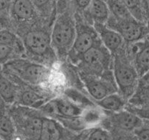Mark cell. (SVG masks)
Returning <instances> with one entry per match:
<instances>
[{
	"label": "cell",
	"instance_id": "6da1fadb",
	"mask_svg": "<svg viewBox=\"0 0 149 140\" xmlns=\"http://www.w3.org/2000/svg\"><path fill=\"white\" fill-rule=\"evenodd\" d=\"M77 34L74 18L68 13L60 15L55 20L51 33V46L59 55L69 52Z\"/></svg>",
	"mask_w": 149,
	"mask_h": 140
},
{
	"label": "cell",
	"instance_id": "7a4b0ae2",
	"mask_svg": "<svg viewBox=\"0 0 149 140\" xmlns=\"http://www.w3.org/2000/svg\"><path fill=\"white\" fill-rule=\"evenodd\" d=\"M119 50L114 53L113 77L122 97L129 99L136 90L140 77L133 64Z\"/></svg>",
	"mask_w": 149,
	"mask_h": 140
},
{
	"label": "cell",
	"instance_id": "3957f363",
	"mask_svg": "<svg viewBox=\"0 0 149 140\" xmlns=\"http://www.w3.org/2000/svg\"><path fill=\"white\" fill-rule=\"evenodd\" d=\"M6 63L5 70L31 85L45 83L50 74L49 69L45 66L23 58L10 60Z\"/></svg>",
	"mask_w": 149,
	"mask_h": 140
},
{
	"label": "cell",
	"instance_id": "277c9868",
	"mask_svg": "<svg viewBox=\"0 0 149 140\" xmlns=\"http://www.w3.org/2000/svg\"><path fill=\"white\" fill-rule=\"evenodd\" d=\"M107 22L109 23V28L119 32L124 40L128 42H135L142 39L148 32H146L147 27L132 16L121 20H116L113 17L112 20H107Z\"/></svg>",
	"mask_w": 149,
	"mask_h": 140
},
{
	"label": "cell",
	"instance_id": "5b68a950",
	"mask_svg": "<svg viewBox=\"0 0 149 140\" xmlns=\"http://www.w3.org/2000/svg\"><path fill=\"white\" fill-rule=\"evenodd\" d=\"M25 48L34 56H44L50 50V36L43 30H31L28 32L23 37Z\"/></svg>",
	"mask_w": 149,
	"mask_h": 140
},
{
	"label": "cell",
	"instance_id": "8992f818",
	"mask_svg": "<svg viewBox=\"0 0 149 140\" xmlns=\"http://www.w3.org/2000/svg\"><path fill=\"white\" fill-rule=\"evenodd\" d=\"M44 112L53 116L72 118L81 115L83 108L68 98H58L42 105Z\"/></svg>",
	"mask_w": 149,
	"mask_h": 140
},
{
	"label": "cell",
	"instance_id": "52a82bcc",
	"mask_svg": "<svg viewBox=\"0 0 149 140\" xmlns=\"http://www.w3.org/2000/svg\"><path fill=\"white\" fill-rule=\"evenodd\" d=\"M17 122L14 123L15 126L17 125L19 129H23L24 135L32 138H39L40 134L42 117L36 115V112L31 111H17Z\"/></svg>",
	"mask_w": 149,
	"mask_h": 140
},
{
	"label": "cell",
	"instance_id": "ba28073f",
	"mask_svg": "<svg viewBox=\"0 0 149 140\" xmlns=\"http://www.w3.org/2000/svg\"><path fill=\"white\" fill-rule=\"evenodd\" d=\"M132 64L140 78L149 71V39L133 42L132 48Z\"/></svg>",
	"mask_w": 149,
	"mask_h": 140
},
{
	"label": "cell",
	"instance_id": "9c48e42d",
	"mask_svg": "<svg viewBox=\"0 0 149 140\" xmlns=\"http://www.w3.org/2000/svg\"><path fill=\"white\" fill-rule=\"evenodd\" d=\"M93 26L108 51L114 54L120 50L125 40L119 32L108 27L104 23H93Z\"/></svg>",
	"mask_w": 149,
	"mask_h": 140
},
{
	"label": "cell",
	"instance_id": "30bf717a",
	"mask_svg": "<svg viewBox=\"0 0 149 140\" xmlns=\"http://www.w3.org/2000/svg\"><path fill=\"white\" fill-rule=\"evenodd\" d=\"M94 30L83 26L79 29L77 27V34L70 51L74 52L72 53L75 55L81 57L86 51L97 44V32L95 33Z\"/></svg>",
	"mask_w": 149,
	"mask_h": 140
},
{
	"label": "cell",
	"instance_id": "8fae6325",
	"mask_svg": "<svg viewBox=\"0 0 149 140\" xmlns=\"http://www.w3.org/2000/svg\"><path fill=\"white\" fill-rule=\"evenodd\" d=\"M111 123L117 129L124 131H134L143 124L141 118L129 110L115 112L111 117Z\"/></svg>",
	"mask_w": 149,
	"mask_h": 140
},
{
	"label": "cell",
	"instance_id": "7c38bea8",
	"mask_svg": "<svg viewBox=\"0 0 149 140\" xmlns=\"http://www.w3.org/2000/svg\"><path fill=\"white\" fill-rule=\"evenodd\" d=\"M83 80L87 91L95 100H99L109 93H113L109 80L99 79L93 76H84Z\"/></svg>",
	"mask_w": 149,
	"mask_h": 140
},
{
	"label": "cell",
	"instance_id": "4fadbf2b",
	"mask_svg": "<svg viewBox=\"0 0 149 140\" xmlns=\"http://www.w3.org/2000/svg\"><path fill=\"white\" fill-rule=\"evenodd\" d=\"M36 7L31 0H13L10 12L13 17L20 21H28L36 16Z\"/></svg>",
	"mask_w": 149,
	"mask_h": 140
},
{
	"label": "cell",
	"instance_id": "5bb4252c",
	"mask_svg": "<svg viewBox=\"0 0 149 140\" xmlns=\"http://www.w3.org/2000/svg\"><path fill=\"white\" fill-rule=\"evenodd\" d=\"M87 9L93 23L106 24L110 16V10L106 1L104 0H92Z\"/></svg>",
	"mask_w": 149,
	"mask_h": 140
},
{
	"label": "cell",
	"instance_id": "9a60e30c",
	"mask_svg": "<svg viewBox=\"0 0 149 140\" xmlns=\"http://www.w3.org/2000/svg\"><path fill=\"white\" fill-rule=\"evenodd\" d=\"M63 138L62 131L58 122L52 118L42 117L40 134L39 139L46 140H57Z\"/></svg>",
	"mask_w": 149,
	"mask_h": 140
},
{
	"label": "cell",
	"instance_id": "2e32d148",
	"mask_svg": "<svg viewBox=\"0 0 149 140\" xmlns=\"http://www.w3.org/2000/svg\"><path fill=\"white\" fill-rule=\"evenodd\" d=\"M16 85L8 78L0 66V97L7 104H13L17 96Z\"/></svg>",
	"mask_w": 149,
	"mask_h": 140
},
{
	"label": "cell",
	"instance_id": "e0dca14e",
	"mask_svg": "<svg viewBox=\"0 0 149 140\" xmlns=\"http://www.w3.org/2000/svg\"><path fill=\"white\" fill-rule=\"evenodd\" d=\"M95 103L99 107L110 112H118L123 109L125 106V99L117 93H109L105 97L95 100Z\"/></svg>",
	"mask_w": 149,
	"mask_h": 140
},
{
	"label": "cell",
	"instance_id": "ac0fdd59",
	"mask_svg": "<svg viewBox=\"0 0 149 140\" xmlns=\"http://www.w3.org/2000/svg\"><path fill=\"white\" fill-rule=\"evenodd\" d=\"M81 59L89 66L100 67L106 61V53L101 47L95 44L81 55Z\"/></svg>",
	"mask_w": 149,
	"mask_h": 140
},
{
	"label": "cell",
	"instance_id": "d6986e66",
	"mask_svg": "<svg viewBox=\"0 0 149 140\" xmlns=\"http://www.w3.org/2000/svg\"><path fill=\"white\" fill-rule=\"evenodd\" d=\"M15 132L13 118L4 108L0 107V139H11L14 138Z\"/></svg>",
	"mask_w": 149,
	"mask_h": 140
},
{
	"label": "cell",
	"instance_id": "ffe728a7",
	"mask_svg": "<svg viewBox=\"0 0 149 140\" xmlns=\"http://www.w3.org/2000/svg\"><path fill=\"white\" fill-rule=\"evenodd\" d=\"M130 102L134 106H149V84L141 81L130 97Z\"/></svg>",
	"mask_w": 149,
	"mask_h": 140
},
{
	"label": "cell",
	"instance_id": "44dd1931",
	"mask_svg": "<svg viewBox=\"0 0 149 140\" xmlns=\"http://www.w3.org/2000/svg\"><path fill=\"white\" fill-rule=\"evenodd\" d=\"M45 101L41 95L31 90H26L22 92L19 98V102L24 106L38 107L43 105Z\"/></svg>",
	"mask_w": 149,
	"mask_h": 140
},
{
	"label": "cell",
	"instance_id": "7402d4cb",
	"mask_svg": "<svg viewBox=\"0 0 149 140\" xmlns=\"http://www.w3.org/2000/svg\"><path fill=\"white\" fill-rule=\"evenodd\" d=\"M106 3L109 6L110 13H111L113 17L116 20H121L132 16L123 0H108Z\"/></svg>",
	"mask_w": 149,
	"mask_h": 140
},
{
	"label": "cell",
	"instance_id": "603a6c76",
	"mask_svg": "<svg viewBox=\"0 0 149 140\" xmlns=\"http://www.w3.org/2000/svg\"><path fill=\"white\" fill-rule=\"evenodd\" d=\"M84 123L88 125H96L100 122L103 118V113L97 107L93 105L83 109L82 113L80 115Z\"/></svg>",
	"mask_w": 149,
	"mask_h": 140
},
{
	"label": "cell",
	"instance_id": "cb8c5ba5",
	"mask_svg": "<svg viewBox=\"0 0 149 140\" xmlns=\"http://www.w3.org/2000/svg\"><path fill=\"white\" fill-rule=\"evenodd\" d=\"M57 117L58 120L60 121L63 125L67 128L74 131H81L87 128V125L84 123L81 116L72 117V118H63V117Z\"/></svg>",
	"mask_w": 149,
	"mask_h": 140
},
{
	"label": "cell",
	"instance_id": "d4e9b609",
	"mask_svg": "<svg viewBox=\"0 0 149 140\" xmlns=\"http://www.w3.org/2000/svg\"><path fill=\"white\" fill-rule=\"evenodd\" d=\"M65 94L66 95L67 98H68L70 100H71L81 107L85 106L86 108L93 105V103L88 99H87L82 93H79L78 90L74 88L66 89L65 91Z\"/></svg>",
	"mask_w": 149,
	"mask_h": 140
},
{
	"label": "cell",
	"instance_id": "484cf974",
	"mask_svg": "<svg viewBox=\"0 0 149 140\" xmlns=\"http://www.w3.org/2000/svg\"><path fill=\"white\" fill-rule=\"evenodd\" d=\"M130 13L133 18L139 21L143 20V12L141 0H123Z\"/></svg>",
	"mask_w": 149,
	"mask_h": 140
},
{
	"label": "cell",
	"instance_id": "4316f807",
	"mask_svg": "<svg viewBox=\"0 0 149 140\" xmlns=\"http://www.w3.org/2000/svg\"><path fill=\"white\" fill-rule=\"evenodd\" d=\"M17 39L15 34L8 29L0 30V44L14 47L17 45Z\"/></svg>",
	"mask_w": 149,
	"mask_h": 140
},
{
	"label": "cell",
	"instance_id": "83f0119b",
	"mask_svg": "<svg viewBox=\"0 0 149 140\" xmlns=\"http://www.w3.org/2000/svg\"><path fill=\"white\" fill-rule=\"evenodd\" d=\"M87 139H110V134L106 130L102 128H92L88 134V136L86 137Z\"/></svg>",
	"mask_w": 149,
	"mask_h": 140
},
{
	"label": "cell",
	"instance_id": "f1b7e54d",
	"mask_svg": "<svg viewBox=\"0 0 149 140\" xmlns=\"http://www.w3.org/2000/svg\"><path fill=\"white\" fill-rule=\"evenodd\" d=\"M14 52V47L0 44V64L10 61Z\"/></svg>",
	"mask_w": 149,
	"mask_h": 140
},
{
	"label": "cell",
	"instance_id": "f546056e",
	"mask_svg": "<svg viewBox=\"0 0 149 140\" xmlns=\"http://www.w3.org/2000/svg\"><path fill=\"white\" fill-rule=\"evenodd\" d=\"M135 135L141 139H149V125L148 126H143V124L139 128H136L133 131Z\"/></svg>",
	"mask_w": 149,
	"mask_h": 140
},
{
	"label": "cell",
	"instance_id": "4dcf8cb0",
	"mask_svg": "<svg viewBox=\"0 0 149 140\" xmlns=\"http://www.w3.org/2000/svg\"><path fill=\"white\" fill-rule=\"evenodd\" d=\"M50 1L51 0H31L33 5L37 9L44 8L50 2Z\"/></svg>",
	"mask_w": 149,
	"mask_h": 140
},
{
	"label": "cell",
	"instance_id": "1f68e13d",
	"mask_svg": "<svg viewBox=\"0 0 149 140\" xmlns=\"http://www.w3.org/2000/svg\"><path fill=\"white\" fill-rule=\"evenodd\" d=\"M92 0H75L76 4L80 9H87Z\"/></svg>",
	"mask_w": 149,
	"mask_h": 140
},
{
	"label": "cell",
	"instance_id": "d6a6232c",
	"mask_svg": "<svg viewBox=\"0 0 149 140\" xmlns=\"http://www.w3.org/2000/svg\"><path fill=\"white\" fill-rule=\"evenodd\" d=\"M13 0H0V12H4L10 7Z\"/></svg>",
	"mask_w": 149,
	"mask_h": 140
},
{
	"label": "cell",
	"instance_id": "836d02e7",
	"mask_svg": "<svg viewBox=\"0 0 149 140\" xmlns=\"http://www.w3.org/2000/svg\"><path fill=\"white\" fill-rule=\"evenodd\" d=\"M143 10L149 13V0H141Z\"/></svg>",
	"mask_w": 149,
	"mask_h": 140
},
{
	"label": "cell",
	"instance_id": "e575fe53",
	"mask_svg": "<svg viewBox=\"0 0 149 140\" xmlns=\"http://www.w3.org/2000/svg\"><path fill=\"white\" fill-rule=\"evenodd\" d=\"M141 79L142 80V81L143 82V83H148V84H149V71L147 73H146V74H144Z\"/></svg>",
	"mask_w": 149,
	"mask_h": 140
},
{
	"label": "cell",
	"instance_id": "d590c367",
	"mask_svg": "<svg viewBox=\"0 0 149 140\" xmlns=\"http://www.w3.org/2000/svg\"><path fill=\"white\" fill-rule=\"evenodd\" d=\"M4 26H5V24H4V20H3L2 18L0 16V30L4 29Z\"/></svg>",
	"mask_w": 149,
	"mask_h": 140
},
{
	"label": "cell",
	"instance_id": "8d00e7d4",
	"mask_svg": "<svg viewBox=\"0 0 149 140\" xmlns=\"http://www.w3.org/2000/svg\"><path fill=\"white\" fill-rule=\"evenodd\" d=\"M146 36L147 39H149V31H148V32H147V34H146Z\"/></svg>",
	"mask_w": 149,
	"mask_h": 140
},
{
	"label": "cell",
	"instance_id": "74e56055",
	"mask_svg": "<svg viewBox=\"0 0 149 140\" xmlns=\"http://www.w3.org/2000/svg\"><path fill=\"white\" fill-rule=\"evenodd\" d=\"M147 29H148V31H149V20L148 21V23H147Z\"/></svg>",
	"mask_w": 149,
	"mask_h": 140
},
{
	"label": "cell",
	"instance_id": "f35d334b",
	"mask_svg": "<svg viewBox=\"0 0 149 140\" xmlns=\"http://www.w3.org/2000/svg\"><path fill=\"white\" fill-rule=\"evenodd\" d=\"M148 125H149V120H148Z\"/></svg>",
	"mask_w": 149,
	"mask_h": 140
}]
</instances>
